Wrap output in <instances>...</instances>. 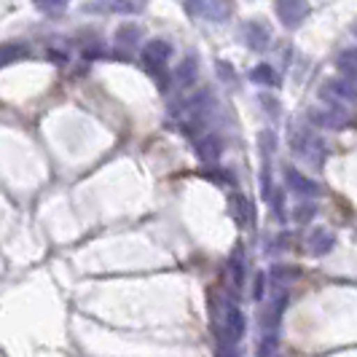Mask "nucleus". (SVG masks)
Segmentation results:
<instances>
[{
    "label": "nucleus",
    "mask_w": 357,
    "mask_h": 357,
    "mask_svg": "<svg viewBox=\"0 0 357 357\" xmlns=\"http://www.w3.org/2000/svg\"><path fill=\"white\" fill-rule=\"evenodd\" d=\"M169 56H172V43H169V40H164V38H151V40L143 46L145 70L159 81L161 89H164V70H167Z\"/></svg>",
    "instance_id": "nucleus-1"
},
{
    "label": "nucleus",
    "mask_w": 357,
    "mask_h": 357,
    "mask_svg": "<svg viewBox=\"0 0 357 357\" xmlns=\"http://www.w3.org/2000/svg\"><path fill=\"white\" fill-rule=\"evenodd\" d=\"M290 148H293V153H296V156L314 161V164H322V159H325L322 140L312 132V129H306V126L290 132Z\"/></svg>",
    "instance_id": "nucleus-2"
},
{
    "label": "nucleus",
    "mask_w": 357,
    "mask_h": 357,
    "mask_svg": "<svg viewBox=\"0 0 357 357\" xmlns=\"http://www.w3.org/2000/svg\"><path fill=\"white\" fill-rule=\"evenodd\" d=\"M320 100L328 105H352L357 102V81L355 78H331L320 86Z\"/></svg>",
    "instance_id": "nucleus-3"
},
{
    "label": "nucleus",
    "mask_w": 357,
    "mask_h": 357,
    "mask_svg": "<svg viewBox=\"0 0 357 357\" xmlns=\"http://www.w3.org/2000/svg\"><path fill=\"white\" fill-rule=\"evenodd\" d=\"M274 11H277V19L285 24L287 30H293L309 17V3L306 0H277Z\"/></svg>",
    "instance_id": "nucleus-4"
},
{
    "label": "nucleus",
    "mask_w": 357,
    "mask_h": 357,
    "mask_svg": "<svg viewBox=\"0 0 357 357\" xmlns=\"http://www.w3.org/2000/svg\"><path fill=\"white\" fill-rule=\"evenodd\" d=\"M89 14H137L140 3L137 0H89L84 6Z\"/></svg>",
    "instance_id": "nucleus-5"
},
{
    "label": "nucleus",
    "mask_w": 357,
    "mask_h": 357,
    "mask_svg": "<svg viewBox=\"0 0 357 357\" xmlns=\"http://www.w3.org/2000/svg\"><path fill=\"white\" fill-rule=\"evenodd\" d=\"M309 121H312V126H328V129H339V126H344L347 116L341 113L339 105L312 107V110H309Z\"/></svg>",
    "instance_id": "nucleus-6"
},
{
    "label": "nucleus",
    "mask_w": 357,
    "mask_h": 357,
    "mask_svg": "<svg viewBox=\"0 0 357 357\" xmlns=\"http://www.w3.org/2000/svg\"><path fill=\"white\" fill-rule=\"evenodd\" d=\"M245 43L250 46L252 52H266L271 43V33L264 22H248L245 24Z\"/></svg>",
    "instance_id": "nucleus-7"
},
{
    "label": "nucleus",
    "mask_w": 357,
    "mask_h": 357,
    "mask_svg": "<svg viewBox=\"0 0 357 357\" xmlns=\"http://www.w3.org/2000/svg\"><path fill=\"white\" fill-rule=\"evenodd\" d=\"M285 180L287 185L296 191V194H301V197H317L320 194V185L314 183L312 178H306L301 169H293V167H287L285 169Z\"/></svg>",
    "instance_id": "nucleus-8"
},
{
    "label": "nucleus",
    "mask_w": 357,
    "mask_h": 357,
    "mask_svg": "<svg viewBox=\"0 0 357 357\" xmlns=\"http://www.w3.org/2000/svg\"><path fill=\"white\" fill-rule=\"evenodd\" d=\"M245 314H242V309L239 306H229L226 309V339L231 341V344H239V341L245 339Z\"/></svg>",
    "instance_id": "nucleus-9"
},
{
    "label": "nucleus",
    "mask_w": 357,
    "mask_h": 357,
    "mask_svg": "<svg viewBox=\"0 0 357 357\" xmlns=\"http://www.w3.org/2000/svg\"><path fill=\"white\" fill-rule=\"evenodd\" d=\"M197 153L199 159L204 161V164H218L220 159V153H223V145H220V137L218 135H204V137H199L197 140Z\"/></svg>",
    "instance_id": "nucleus-10"
},
{
    "label": "nucleus",
    "mask_w": 357,
    "mask_h": 357,
    "mask_svg": "<svg viewBox=\"0 0 357 357\" xmlns=\"http://www.w3.org/2000/svg\"><path fill=\"white\" fill-rule=\"evenodd\" d=\"M306 248H309L312 255H328V252L336 248V236L331 231H325V229H317V231L309 234Z\"/></svg>",
    "instance_id": "nucleus-11"
},
{
    "label": "nucleus",
    "mask_w": 357,
    "mask_h": 357,
    "mask_svg": "<svg viewBox=\"0 0 357 357\" xmlns=\"http://www.w3.org/2000/svg\"><path fill=\"white\" fill-rule=\"evenodd\" d=\"M30 54V49L24 46V43H17V40H11V43H0V68H6V65H14L19 59H24Z\"/></svg>",
    "instance_id": "nucleus-12"
},
{
    "label": "nucleus",
    "mask_w": 357,
    "mask_h": 357,
    "mask_svg": "<svg viewBox=\"0 0 357 357\" xmlns=\"http://www.w3.org/2000/svg\"><path fill=\"white\" fill-rule=\"evenodd\" d=\"M301 277V271L296 266H290V264H277V266L271 268V285L277 287H287L290 282H296Z\"/></svg>",
    "instance_id": "nucleus-13"
},
{
    "label": "nucleus",
    "mask_w": 357,
    "mask_h": 357,
    "mask_svg": "<svg viewBox=\"0 0 357 357\" xmlns=\"http://www.w3.org/2000/svg\"><path fill=\"white\" fill-rule=\"evenodd\" d=\"M336 68L344 78H355L357 81V49H344L336 56Z\"/></svg>",
    "instance_id": "nucleus-14"
},
{
    "label": "nucleus",
    "mask_w": 357,
    "mask_h": 357,
    "mask_svg": "<svg viewBox=\"0 0 357 357\" xmlns=\"http://www.w3.org/2000/svg\"><path fill=\"white\" fill-rule=\"evenodd\" d=\"M250 81L252 84H261V86H277V73H274L271 65L261 62V65H255L250 70Z\"/></svg>",
    "instance_id": "nucleus-15"
},
{
    "label": "nucleus",
    "mask_w": 357,
    "mask_h": 357,
    "mask_svg": "<svg viewBox=\"0 0 357 357\" xmlns=\"http://www.w3.org/2000/svg\"><path fill=\"white\" fill-rule=\"evenodd\" d=\"M234 218L242 223V226H248V223H255V213L250 210V202L245 197H239V194H234Z\"/></svg>",
    "instance_id": "nucleus-16"
},
{
    "label": "nucleus",
    "mask_w": 357,
    "mask_h": 357,
    "mask_svg": "<svg viewBox=\"0 0 357 357\" xmlns=\"http://www.w3.org/2000/svg\"><path fill=\"white\" fill-rule=\"evenodd\" d=\"M137 38H140V27H137V24H124V27H119V33H116L119 46H126V49L135 46Z\"/></svg>",
    "instance_id": "nucleus-17"
},
{
    "label": "nucleus",
    "mask_w": 357,
    "mask_h": 357,
    "mask_svg": "<svg viewBox=\"0 0 357 357\" xmlns=\"http://www.w3.org/2000/svg\"><path fill=\"white\" fill-rule=\"evenodd\" d=\"M175 78H178L183 86L194 84V78H197V59H194V56H191V59H185V62L178 68V73H175Z\"/></svg>",
    "instance_id": "nucleus-18"
},
{
    "label": "nucleus",
    "mask_w": 357,
    "mask_h": 357,
    "mask_svg": "<svg viewBox=\"0 0 357 357\" xmlns=\"http://www.w3.org/2000/svg\"><path fill=\"white\" fill-rule=\"evenodd\" d=\"M229 268H231L234 285H236V287L245 285V261H242V255H239V250H236V252L231 255V258H229Z\"/></svg>",
    "instance_id": "nucleus-19"
},
{
    "label": "nucleus",
    "mask_w": 357,
    "mask_h": 357,
    "mask_svg": "<svg viewBox=\"0 0 357 357\" xmlns=\"http://www.w3.org/2000/svg\"><path fill=\"white\" fill-rule=\"evenodd\" d=\"M277 347H280L277 333H264V339L258 344V357H277Z\"/></svg>",
    "instance_id": "nucleus-20"
},
{
    "label": "nucleus",
    "mask_w": 357,
    "mask_h": 357,
    "mask_svg": "<svg viewBox=\"0 0 357 357\" xmlns=\"http://www.w3.org/2000/svg\"><path fill=\"white\" fill-rule=\"evenodd\" d=\"M33 3H36L38 11H43V14H62L68 8V0H33Z\"/></svg>",
    "instance_id": "nucleus-21"
},
{
    "label": "nucleus",
    "mask_w": 357,
    "mask_h": 357,
    "mask_svg": "<svg viewBox=\"0 0 357 357\" xmlns=\"http://www.w3.org/2000/svg\"><path fill=\"white\" fill-rule=\"evenodd\" d=\"M314 215H317V207H314V204H301V207L293 213V218H296V223H309Z\"/></svg>",
    "instance_id": "nucleus-22"
},
{
    "label": "nucleus",
    "mask_w": 357,
    "mask_h": 357,
    "mask_svg": "<svg viewBox=\"0 0 357 357\" xmlns=\"http://www.w3.org/2000/svg\"><path fill=\"white\" fill-rule=\"evenodd\" d=\"M204 8H207V0H185V11H188L191 17H199Z\"/></svg>",
    "instance_id": "nucleus-23"
},
{
    "label": "nucleus",
    "mask_w": 357,
    "mask_h": 357,
    "mask_svg": "<svg viewBox=\"0 0 357 357\" xmlns=\"http://www.w3.org/2000/svg\"><path fill=\"white\" fill-rule=\"evenodd\" d=\"M264 282H266V274L258 271V274H255V290H252V298H255V301L264 298Z\"/></svg>",
    "instance_id": "nucleus-24"
},
{
    "label": "nucleus",
    "mask_w": 357,
    "mask_h": 357,
    "mask_svg": "<svg viewBox=\"0 0 357 357\" xmlns=\"http://www.w3.org/2000/svg\"><path fill=\"white\" fill-rule=\"evenodd\" d=\"M218 70L223 73V75H226V78H229V81H234V68H229V65H226V62H218Z\"/></svg>",
    "instance_id": "nucleus-25"
},
{
    "label": "nucleus",
    "mask_w": 357,
    "mask_h": 357,
    "mask_svg": "<svg viewBox=\"0 0 357 357\" xmlns=\"http://www.w3.org/2000/svg\"><path fill=\"white\" fill-rule=\"evenodd\" d=\"M355 36H357V27H355Z\"/></svg>",
    "instance_id": "nucleus-26"
}]
</instances>
